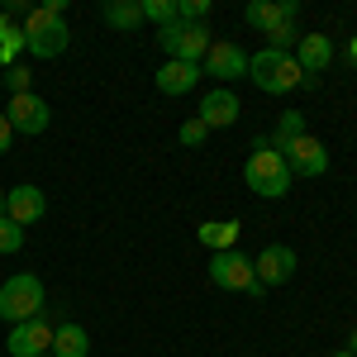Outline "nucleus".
I'll list each match as a JSON object with an SVG mask.
<instances>
[{
    "label": "nucleus",
    "instance_id": "nucleus-1",
    "mask_svg": "<svg viewBox=\"0 0 357 357\" xmlns=\"http://www.w3.org/2000/svg\"><path fill=\"white\" fill-rule=\"evenodd\" d=\"M62 10H67V0H48V5H38V10L24 15V48L33 57H62L67 53L72 29L62 20Z\"/></svg>",
    "mask_w": 357,
    "mask_h": 357
},
{
    "label": "nucleus",
    "instance_id": "nucleus-2",
    "mask_svg": "<svg viewBox=\"0 0 357 357\" xmlns=\"http://www.w3.org/2000/svg\"><path fill=\"white\" fill-rule=\"evenodd\" d=\"M243 181H248V191L252 195H262V200H281V195L291 191V167H286V158L276 153L267 138H257L252 143V153H248V162H243Z\"/></svg>",
    "mask_w": 357,
    "mask_h": 357
},
{
    "label": "nucleus",
    "instance_id": "nucleus-3",
    "mask_svg": "<svg viewBox=\"0 0 357 357\" xmlns=\"http://www.w3.org/2000/svg\"><path fill=\"white\" fill-rule=\"evenodd\" d=\"M248 77H252V86H262L267 96H286V91L310 82L301 72V62H296V53H276V48H262V53L248 57Z\"/></svg>",
    "mask_w": 357,
    "mask_h": 357
},
{
    "label": "nucleus",
    "instance_id": "nucleus-4",
    "mask_svg": "<svg viewBox=\"0 0 357 357\" xmlns=\"http://www.w3.org/2000/svg\"><path fill=\"white\" fill-rule=\"evenodd\" d=\"M48 305H43V281L33 272H15L5 286H0V319L15 329V324H24L33 314H43Z\"/></svg>",
    "mask_w": 357,
    "mask_h": 357
},
{
    "label": "nucleus",
    "instance_id": "nucleus-5",
    "mask_svg": "<svg viewBox=\"0 0 357 357\" xmlns=\"http://www.w3.org/2000/svg\"><path fill=\"white\" fill-rule=\"evenodd\" d=\"M158 43H162V53H167V62H205V53H210V29L205 24H167V29H158Z\"/></svg>",
    "mask_w": 357,
    "mask_h": 357
},
{
    "label": "nucleus",
    "instance_id": "nucleus-6",
    "mask_svg": "<svg viewBox=\"0 0 357 357\" xmlns=\"http://www.w3.org/2000/svg\"><path fill=\"white\" fill-rule=\"evenodd\" d=\"M210 281L220 286V291H243L252 301H262L267 291L257 286V276H252V257H243L238 248H229V252H215L210 257Z\"/></svg>",
    "mask_w": 357,
    "mask_h": 357
},
{
    "label": "nucleus",
    "instance_id": "nucleus-7",
    "mask_svg": "<svg viewBox=\"0 0 357 357\" xmlns=\"http://www.w3.org/2000/svg\"><path fill=\"white\" fill-rule=\"evenodd\" d=\"M53 333H57V324H53V314L43 310V314L24 319V324H15L5 348H10V357H43V353H53Z\"/></svg>",
    "mask_w": 357,
    "mask_h": 357
},
{
    "label": "nucleus",
    "instance_id": "nucleus-8",
    "mask_svg": "<svg viewBox=\"0 0 357 357\" xmlns=\"http://www.w3.org/2000/svg\"><path fill=\"white\" fill-rule=\"evenodd\" d=\"M5 119H10V129L15 134H29V138H38L48 124H53V110H48V100L43 96H10V105H5Z\"/></svg>",
    "mask_w": 357,
    "mask_h": 357
},
{
    "label": "nucleus",
    "instance_id": "nucleus-9",
    "mask_svg": "<svg viewBox=\"0 0 357 357\" xmlns=\"http://www.w3.org/2000/svg\"><path fill=\"white\" fill-rule=\"evenodd\" d=\"M281 158H286V167H291V176H324V172H329V148H324L314 134L291 138V143L281 148Z\"/></svg>",
    "mask_w": 357,
    "mask_h": 357
},
{
    "label": "nucleus",
    "instance_id": "nucleus-10",
    "mask_svg": "<svg viewBox=\"0 0 357 357\" xmlns=\"http://www.w3.org/2000/svg\"><path fill=\"white\" fill-rule=\"evenodd\" d=\"M296 248H286V243H267L257 257H252V276H257V286L267 291V286H286L291 276H296Z\"/></svg>",
    "mask_w": 357,
    "mask_h": 357
},
{
    "label": "nucleus",
    "instance_id": "nucleus-11",
    "mask_svg": "<svg viewBox=\"0 0 357 357\" xmlns=\"http://www.w3.org/2000/svg\"><path fill=\"white\" fill-rule=\"evenodd\" d=\"M200 77H215L220 86H229L234 77H248V53L238 48V43L215 38V43H210V53H205V62H200Z\"/></svg>",
    "mask_w": 357,
    "mask_h": 357
},
{
    "label": "nucleus",
    "instance_id": "nucleus-12",
    "mask_svg": "<svg viewBox=\"0 0 357 357\" xmlns=\"http://www.w3.org/2000/svg\"><path fill=\"white\" fill-rule=\"evenodd\" d=\"M5 215L20 224V229H29V224H38L43 215H48V195L38 191V186H10L5 191Z\"/></svg>",
    "mask_w": 357,
    "mask_h": 357
},
{
    "label": "nucleus",
    "instance_id": "nucleus-13",
    "mask_svg": "<svg viewBox=\"0 0 357 357\" xmlns=\"http://www.w3.org/2000/svg\"><path fill=\"white\" fill-rule=\"evenodd\" d=\"M238 114H243V105H238L234 86H215V91L200 96V114L195 119H205V129H229Z\"/></svg>",
    "mask_w": 357,
    "mask_h": 357
},
{
    "label": "nucleus",
    "instance_id": "nucleus-14",
    "mask_svg": "<svg viewBox=\"0 0 357 357\" xmlns=\"http://www.w3.org/2000/svg\"><path fill=\"white\" fill-rule=\"evenodd\" d=\"M296 15H301L296 0H248V10H243V20L257 29V33H272V29H281V24H296Z\"/></svg>",
    "mask_w": 357,
    "mask_h": 357
},
{
    "label": "nucleus",
    "instance_id": "nucleus-15",
    "mask_svg": "<svg viewBox=\"0 0 357 357\" xmlns=\"http://www.w3.org/2000/svg\"><path fill=\"white\" fill-rule=\"evenodd\" d=\"M296 62H301L305 77L329 72V67H333V38H329V33H305L301 43H296Z\"/></svg>",
    "mask_w": 357,
    "mask_h": 357
},
{
    "label": "nucleus",
    "instance_id": "nucleus-16",
    "mask_svg": "<svg viewBox=\"0 0 357 357\" xmlns=\"http://www.w3.org/2000/svg\"><path fill=\"white\" fill-rule=\"evenodd\" d=\"M195 82H200V67H195V62H162V67L153 72V86H158L162 96H186Z\"/></svg>",
    "mask_w": 357,
    "mask_h": 357
},
{
    "label": "nucleus",
    "instance_id": "nucleus-17",
    "mask_svg": "<svg viewBox=\"0 0 357 357\" xmlns=\"http://www.w3.org/2000/svg\"><path fill=\"white\" fill-rule=\"evenodd\" d=\"M238 234H243L238 220H205L200 229H195V238L210 248V252H229V248L238 243Z\"/></svg>",
    "mask_w": 357,
    "mask_h": 357
},
{
    "label": "nucleus",
    "instance_id": "nucleus-18",
    "mask_svg": "<svg viewBox=\"0 0 357 357\" xmlns=\"http://www.w3.org/2000/svg\"><path fill=\"white\" fill-rule=\"evenodd\" d=\"M100 20H105L110 29L134 33V29L143 24V5H138V0H105V5H100Z\"/></svg>",
    "mask_w": 357,
    "mask_h": 357
},
{
    "label": "nucleus",
    "instance_id": "nucleus-19",
    "mask_svg": "<svg viewBox=\"0 0 357 357\" xmlns=\"http://www.w3.org/2000/svg\"><path fill=\"white\" fill-rule=\"evenodd\" d=\"M91 353V333L82 324H57L53 333V357H86Z\"/></svg>",
    "mask_w": 357,
    "mask_h": 357
},
{
    "label": "nucleus",
    "instance_id": "nucleus-20",
    "mask_svg": "<svg viewBox=\"0 0 357 357\" xmlns=\"http://www.w3.org/2000/svg\"><path fill=\"white\" fill-rule=\"evenodd\" d=\"M301 134H305V114H301V110H286L281 119H276V129H272V138H267V143H272L276 153H281L291 138H301Z\"/></svg>",
    "mask_w": 357,
    "mask_h": 357
},
{
    "label": "nucleus",
    "instance_id": "nucleus-21",
    "mask_svg": "<svg viewBox=\"0 0 357 357\" xmlns=\"http://www.w3.org/2000/svg\"><path fill=\"white\" fill-rule=\"evenodd\" d=\"M138 5H143V24H176V0H138Z\"/></svg>",
    "mask_w": 357,
    "mask_h": 357
},
{
    "label": "nucleus",
    "instance_id": "nucleus-22",
    "mask_svg": "<svg viewBox=\"0 0 357 357\" xmlns=\"http://www.w3.org/2000/svg\"><path fill=\"white\" fill-rule=\"evenodd\" d=\"M0 82L10 86V96H29V82H33V72H29L24 62H15V67H5V72H0Z\"/></svg>",
    "mask_w": 357,
    "mask_h": 357
},
{
    "label": "nucleus",
    "instance_id": "nucleus-23",
    "mask_svg": "<svg viewBox=\"0 0 357 357\" xmlns=\"http://www.w3.org/2000/svg\"><path fill=\"white\" fill-rule=\"evenodd\" d=\"M301 38H305V33H301L296 24H281V29H272V33H267V48H276V53H291Z\"/></svg>",
    "mask_w": 357,
    "mask_h": 357
},
{
    "label": "nucleus",
    "instance_id": "nucleus-24",
    "mask_svg": "<svg viewBox=\"0 0 357 357\" xmlns=\"http://www.w3.org/2000/svg\"><path fill=\"white\" fill-rule=\"evenodd\" d=\"M20 248H24V229L10 215H0V252H20Z\"/></svg>",
    "mask_w": 357,
    "mask_h": 357
},
{
    "label": "nucleus",
    "instance_id": "nucleus-25",
    "mask_svg": "<svg viewBox=\"0 0 357 357\" xmlns=\"http://www.w3.org/2000/svg\"><path fill=\"white\" fill-rule=\"evenodd\" d=\"M210 15V0H176V20L181 24H205Z\"/></svg>",
    "mask_w": 357,
    "mask_h": 357
},
{
    "label": "nucleus",
    "instance_id": "nucleus-26",
    "mask_svg": "<svg viewBox=\"0 0 357 357\" xmlns=\"http://www.w3.org/2000/svg\"><path fill=\"white\" fill-rule=\"evenodd\" d=\"M176 138H181L186 148H200V143L210 138V129H205V119H186V124L176 129Z\"/></svg>",
    "mask_w": 357,
    "mask_h": 357
},
{
    "label": "nucleus",
    "instance_id": "nucleus-27",
    "mask_svg": "<svg viewBox=\"0 0 357 357\" xmlns=\"http://www.w3.org/2000/svg\"><path fill=\"white\" fill-rule=\"evenodd\" d=\"M10 143H15V129H10V119H5V114H0V158H5V153H10Z\"/></svg>",
    "mask_w": 357,
    "mask_h": 357
},
{
    "label": "nucleus",
    "instance_id": "nucleus-28",
    "mask_svg": "<svg viewBox=\"0 0 357 357\" xmlns=\"http://www.w3.org/2000/svg\"><path fill=\"white\" fill-rule=\"evenodd\" d=\"M5 33H10V15H0V38H5Z\"/></svg>",
    "mask_w": 357,
    "mask_h": 357
},
{
    "label": "nucleus",
    "instance_id": "nucleus-29",
    "mask_svg": "<svg viewBox=\"0 0 357 357\" xmlns=\"http://www.w3.org/2000/svg\"><path fill=\"white\" fill-rule=\"evenodd\" d=\"M348 353H353V357H357V329H353V338H348Z\"/></svg>",
    "mask_w": 357,
    "mask_h": 357
},
{
    "label": "nucleus",
    "instance_id": "nucleus-30",
    "mask_svg": "<svg viewBox=\"0 0 357 357\" xmlns=\"http://www.w3.org/2000/svg\"><path fill=\"white\" fill-rule=\"evenodd\" d=\"M348 57H353V62H357V33H353V43H348Z\"/></svg>",
    "mask_w": 357,
    "mask_h": 357
},
{
    "label": "nucleus",
    "instance_id": "nucleus-31",
    "mask_svg": "<svg viewBox=\"0 0 357 357\" xmlns=\"http://www.w3.org/2000/svg\"><path fill=\"white\" fill-rule=\"evenodd\" d=\"M329 357H353V353H348V348H338V353H329Z\"/></svg>",
    "mask_w": 357,
    "mask_h": 357
},
{
    "label": "nucleus",
    "instance_id": "nucleus-32",
    "mask_svg": "<svg viewBox=\"0 0 357 357\" xmlns=\"http://www.w3.org/2000/svg\"><path fill=\"white\" fill-rule=\"evenodd\" d=\"M0 215H5V191H0Z\"/></svg>",
    "mask_w": 357,
    "mask_h": 357
},
{
    "label": "nucleus",
    "instance_id": "nucleus-33",
    "mask_svg": "<svg viewBox=\"0 0 357 357\" xmlns=\"http://www.w3.org/2000/svg\"><path fill=\"white\" fill-rule=\"evenodd\" d=\"M43 357H53V353H43Z\"/></svg>",
    "mask_w": 357,
    "mask_h": 357
},
{
    "label": "nucleus",
    "instance_id": "nucleus-34",
    "mask_svg": "<svg viewBox=\"0 0 357 357\" xmlns=\"http://www.w3.org/2000/svg\"><path fill=\"white\" fill-rule=\"evenodd\" d=\"M5 357H10V353H5Z\"/></svg>",
    "mask_w": 357,
    "mask_h": 357
}]
</instances>
